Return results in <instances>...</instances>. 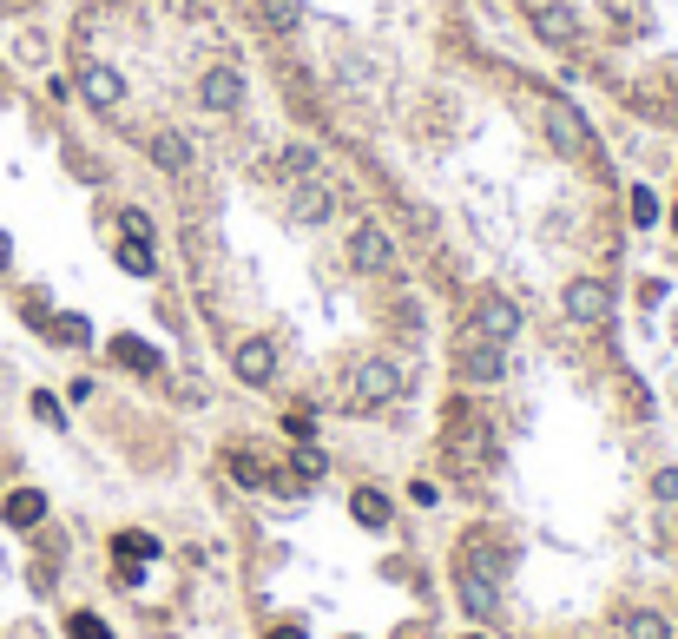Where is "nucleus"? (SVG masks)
Here are the masks:
<instances>
[{
    "mask_svg": "<svg viewBox=\"0 0 678 639\" xmlns=\"http://www.w3.org/2000/svg\"><path fill=\"white\" fill-rule=\"evenodd\" d=\"M468 336H488V343H514L521 336V304H507V297H481L468 317Z\"/></svg>",
    "mask_w": 678,
    "mask_h": 639,
    "instance_id": "6e6552de",
    "label": "nucleus"
},
{
    "mask_svg": "<svg viewBox=\"0 0 678 639\" xmlns=\"http://www.w3.org/2000/svg\"><path fill=\"white\" fill-rule=\"evenodd\" d=\"M455 376H461V383L494 389L507 376V343H488V336H468V330H461L455 336Z\"/></svg>",
    "mask_w": 678,
    "mask_h": 639,
    "instance_id": "7ed1b4c3",
    "label": "nucleus"
},
{
    "mask_svg": "<svg viewBox=\"0 0 678 639\" xmlns=\"http://www.w3.org/2000/svg\"><path fill=\"white\" fill-rule=\"evenodd\" d=\"M349 264H356V271H389V264H395L389 231H382V224H356V238H349Z\"/></svg>",
    "mask_w": 678,
    "mask_h": 639,
    "instance_id": "9b49d317",
    "label": "nucleus"
},
{
    "mask_svg": "<svg viewBox=\"0 0 678 639\" xmlns=\"http://www.w3.org/2000/svg\"><path fill=\"white\" fill-rule=\"evenodd\" d=\"M257 20H264L270 33H297L303 27V0H251Z\"/></svg>",
    "mask_w": 678,
    "mask_h": 639,
    "instance_id": "a211bd4d",
    "label": "nucleus"
},
{
    "mask_svg": "<svg viewBox=\"0 0 678 639\" xmlns=\"http://www.w3.org/2000/svg\"><path fill=\"white\" fill-rule=\"evenodd\" d=\"M284 429L297 435V442H310V435H316V416H310V409H290V416H284Z\"/></svg>",
    "mask_w": 678,
    "mask_h": 639,
    "instance_id": "cd10ccee",
    "label": "nucleus"
},
{
    "mask_svg": "<svg viewBox=\"0 0 678 639\" xmlns=\"http://www.w3.org/2000/svg\"><path fill=\"white\" fill-rule=\"evenodd\" d=\"M66 633H73V639H112V626L99 620V613H73V620H66Z\"/></svg>",
    "mask_w": 678,
    "mask_h": 639,
    "instance_id": "393cba45",
    "label": "nucleus"
},
{
    "mask_svg": "<svg viewBox=\"0 0 678 639\" xmlns=\"http://www.w3.org/2000/svg\"><path fill=\"white\" fill-rule=\"evenodd\" d=\"M540 126H547V139L560 145V152H573V159H600V139L586 132V119L573 106H547V112H540Z\"/></svg>",
    "mask_w": 678,
    "mask_h": 639,
    "instance_id": "39448f33",
    "label": "nucleus"
},
{
    "mask_svg": "<svg viewBox=\"0 0 678 639\" xmlns=\"http://www.w3.org/2000/svg\"><path fill=\"white\" fill-rule=\"evenodd\" d=\"M652 495H659V501H678V468H659V475H652Z\"/></svg>",
    "mask_w": 678,
    "mask_h": 639,
    "instance_id": "c756f323",
    "label": "nucleus"
},
{
    "mask_svg": "<svg viewBox=\"0 0 678 639\" xmlns=\"http://www.w3.org/2000/svg\"><path fill=\"white\" fill-rule=\"evenodd\" d=\"M290 205H297L303 224H330L336 218V192L323 185V178H297V198H290Z\"/></svg>",
    "mask_w": 678,
    "mask_h": 639,
    "instance_id": "ddd939ff",
    "label": "nucleus"
},
{
    "mask_svg": "<svg viewBox=\"0 0 678 639\" xmlns=\"http://www.w3.org/2000/svg\"><path fill=\"white\" fill-rule=\"evenodd\" d=\"M33 416H40V422H53V429L66 422V416H60V402H53V396H33Z\"/></svg>",
    "mask_w": 678,
    "mask_h": 639,
    "instance_id": "2f4dec72",
    "label": "nucleus"
},
{
    "mask_svg": "<svg viewBox=\"0 0 678 639\" xmlns=\"http://www.w3.org/2000/svg\"><path fill=\"white\" fill-rule=\"evenodd\" d=\"M112 356H119L126 369H158V350H145L139 336H112Z\"/></svg>",
    "mask_w": 678,
    "mask_h": 639,
    "instance_id": "aec40b11",
    "label": "nucleus"
},
{
    "mask_svg": "<svg viewBox=\"0 0 678 639\" xmlns=\"http://www.w3.org/2000/svg\"><path fill=\"white\" fill-rule=\"evenodd\" d=\"M79 99H86V106H99V112H112L119 99H126V80H119L106 60H86V66H79Z\"/></svg>",
    "mask_w": 678,
    "mask_h": 639,
    "instance_id": "9d476101",
    "label": "nucleus"
},
{
    "mask_svg": "<svg viewBox=\"0 0 678 639\" xmlns=\"http://www.w3.org/2000/svg\"><path fill=\"white\" fill-rule=\"evenodd\" d=\"M270 639H310V633H303V626H277V633H270Z\"/></svg>",
    "mask_w": 678,
    "mask_h": 639,
    "instance_id": "72a5a7b5",
    "label": "nucleus"
},
{
    "mask_svg": "<svg viewBox=\"0 0 678 639\" xmlns=\"http://www.w3.org/2000/svg\"><path fill=\"white\" fill-rule=\"evenodd\" d=\"M632 224H659V198L646 185H632Z\"/></svg>",
    "mask_w": 678,
    "mask_h": 639,
    "instance_id": "a878e982",
    "label": "nucleus"
},
{
    "mask_svg": "<svg viewBox=\"0 0 678 639\" xmlns=\"http://www.w3.org/2000/svg\"><path fill=\"white\" fill-rule=\"evenodd\" d=\"M323 468H330V462H323V448L297 442V455H290V475H297V481H323Z\"/></svg>",
    "mask_w": 678,
    "mask_h": 639,
    "instance_id": "5701e85b",
    "label": "nucleus"
},
{
    "mask_svg": "<svg viewBox=\"0 0 678 639\" xmlns=\"http://www.w3.org/2000/svg\"><path fill=\"white\" fill-rule=\"evenodd\" d=\"M455 593H461V607H468L474 620H494V613H501V587L481 580V574H455Z\"/></svg>",
    "mask_w": 678,
    "mask_h": 639,
    "instance_id": "4468645a",
    "label": "nucleus"
},
{
    "mask_svg": "<svg viewBox=\"0 0 678 639\" xmlns=\"http://www.w3.org/2000/svg\"><path fill=\"white\" fill-rule=\"evenodd\" d=\"M560 310H567V323H606L613 317V290H606L600 277H573V284L560 290Z\"/></svg>",
    "mask_w": 678,
    "mask_h": 639,
    "instance_id": "423d86ee",
    "label": "nucleus"
},
{
    "mask_svg": "<svg viewBox=\"0 0 678 639\" xmlns=\"http://www.w3.org/2000/svg\"><path fill=\"white\" fill-rule=\"evenodd\" d=\"M442 448H448V462L455 468H488V455H494V442H488V422L474 416V409H448V435H442Z\"/></svg>",
    "mask_w": 678,
    "mask_h": 639,
    "instance_id": "f03ea898",
    "label": "nucleus"
},
{
    "mask_svg": "<svg viewBox=\"0 0 678 639\" xmlns=\"http://www.w3.org/2000/svg\"><path fill=\"white\" fill-rule=\"evenodd\" d=\"M468 639H481V633H468Z\"/></svg>",
    "mask_w": 678,
    "mask_h": 639,
    "instance_id": "c9c22d12",
    "label": "nucleus"
},
{
    "mask_svg": "<svg viewBox=\"0 0 678 639\" xmlns=\"http://www.w3.org/2000/svg\"><path fill=\"white\" fill-rule=\"evenodd\" d=\"M244 99H251L244 73H231V66H211V73H198V106H205V112H237Z\"/></svg>",
    "mask_w": 678,
    "mask_h": 639,
    "instance_id": "1a4fd4ad",
    "label": "nucleus"
},
{
    "mask_svg": "<svg viewBox=\"0 0 678 639\" xmlns=\"http://www.w3.org/2000/svg\"><path fill=\"white\" fill-rule=\"evenodd\" d=\"M395 396H402V369L389 356H363V363L349 369V389H343L349 409H389Z\"/></svg>",
    "mask_w": 678,
    "mask_h": 639,
    "instance_id": "f257e3e1",
    "label": "nucleus"
},
{
    "mask_svg": "<svg viewBox=\"0 0 678 639\" xmlns=\"http://www.w3.org/2000/svg\"><path fill=\"white\" fill-rule=\"evenodd\" d=\"M527 20H534V33L547 40V47H573V27H580V20H573L560 0H534V7H527Z\"/></svg>",
    "mask_w": 678,
    "mask_h": 639,
    "instance_id": "f8f14e48",
    "label": "nucleus"
},
{
    "mask_svg": "<svg viewBox=\"0 0 678 639\" xmlns=\"http://www.w3.org/2000/svg\"><path fill=\"white\" fill-rule=\"evenodd\" d=\"M7 257H14V238H7V231H0V271H7Z\"/></svg>",
    "mask_w": 678,
    "mask_h": 639,
    "instance_id": "f704fd0d",
    "label": "nucleus"
},
{
    "mask_svg": "<svg viewBox=\"0 0 678 639\" xmlns=\"http://www.w3.org/2000/svg\"><path fill=\"white\" fill-rule=\"evenodd\" d=\"M119 271H132V277H152V244H139V238H119Z\"/></svg>",
    "mask_w": 678,
    "mask_h": 639,
    "instance_id": "4be33fe9",
    "label": "nucleus"
},
{
    "mask_svg": "<svg viewBox=\"0 0 678 639\" xmlns=\"http://www.w3.org/2000/svg\"><path fill=\"white\" fill-rule=\"evenodd\" d=\"M0 514H7V528H40L47 521V495L40 488H14V495L0 501Z\"/></svg>",
    "mask_w": 678,
    "mask_h": 639,
    "instance_id": "2eb2a0df",
    "label": "nucleus"
},
{
    "mask_svg": "<svg viewBox=\"0 0 678 639\" xmlns=\"http://www.w3.org/2000/svg\"><path fill=\"white\" fill-rule=\"evenodd\" d=\"M231 376L244 389H264L270 376H277V343H270V336H244L231 350Z\"/></svg>",
    "mask_w": 678,
    "mask_h": 639,
    "instance_id": "0eeeda50",
    "label": "nucleus"
},
{
    "mask_svg": "<svg viewBox=\"0 0 678 639\" xmlns=\"http://www.w3.org/2000/svg\"><path fill=\"white\" fill-rule=\"evenodd\" d=\"M277 172H284V178H316V145H284Z\"/></svg>",
    "mask_w": 678,
    "mask_h": 639,
    "instance_id": "412c9836",
    "label": "nucleus"
},
{
    "mask_svg": "<svg viewBox=\"0 0 678 639\" xmlns=\"http://www.w3.org/2000/svg\"><path fill=\"white\" fill-rule=\"evenodd\" d=\"M119 218H126V238L152 244V218H145V211H119Z\"/></svg>",
    "mask_w": 678,
    "mask_h": 639,
    "instance_id": "c85d7f7f",
    "label": "nucleus"
},
{
    "mask_svg": "<svg viewBox=\"0 0 678 639\" xmlns=\"http://www.w3.org/2000/svg\"><path fill=\"white\" fill-rule=\"evenodd\" d=\"M112 554H119V560H158V541H152V534H119Z\"/></svg>",
    "mask_w": 678,
    "mask_h": 639,
    "instance_id": "b1692460",
    "label": "nucleus"
},
{
    "mask_svg": "<svg viewBox=\"0 0 678 639\" xmlns=\"http://www.w3.org/2000/svg\"><path fill=\"white\" fill-rule=\"evenodd\" d=\"M455 574H481V580H494V587H501V580L514 574V554H507L501 541H488V534H468V541H461V554H455Z\"/></svg>",
    "mask_w": 678,
    "mask_h": 639,
    "instance_id": "20e7f679",
    "label": "nucleus"
},
{
    "mask_svg": "<svg viewBox=\"0 0 678 639\" xmlns=\"http://www.w3.org/2000/svg\"><path fill=\"white\" fill-rule=\"evenodd\" d=\"M231 468H237V481H244V488H257V481H264V462H257V455H231Z\"/></svg>",
    "mask_w": 678,
    "mask_h": 639,
    "instance_id": "bb28decb",
    "label": "nucleus"
},
{
    "mask_svg": "<svg viewBox=\"0 0 678 639\" xmlns=\"http://www.w3.org/2000/svg\"><path fill=\"white\" fill-rule=\"evenodd\" d=\"M165 14H178V20H191V14H198V7H191V0H165Z\"/></svg>",
    "mask_w": 678,
    "mask_h": 639,
    "instance_id": "473e14b6",
    "label": "nucleus"
},
{
    "mask_svg": "<svg viewBox=\"0 0 678 639\" xmlns=\"http://www.w3.org/2000/svg\"><path fill=\"white\" fill-rule=\"evenodd\" d=\"M619 639H672V620L652 607H632L626 620H619Z\"/></svg>",
    "mask_w": 678,
    "mask_h": 639,
    "instance_id": "f3484780",
    "label": "nucleus"
},
{
    "mask_svg": "<svg viewBox=\"0 0 678 639\" xmlns=\"http://www.w3.org/2000/svg\"><path fill=\"white\" fill-rule=\"evenodd\" d=\"M152 165H158V172H191V139H185V132H152Z\"/></svg>",
    "mask_w": 678,
    "mask_h": 639,
    "instance_id": "dca6fc26",
    "label": "nucleus"
},
{
    "mask_svg": "<svg viewBox=\"0 0 678 639\" xmlns=\"http://www.w3.org/2000/svg\"><path fill=\"white\" fill-rule=\"evenodd\" d=\"M349 514H356V521H363V528H389V495H382V488H356V501H349Z\"/></svg>",
    "mask_w": 678,
    "mask_h": 639,
    "instance_id": "6ab92c4d",
    "label": "nucleus"
},
{
    "mask_svg": "<svg viewBox=\"0 0 678 639\" xmlns=\"http://www.w3.org/2000/svg\"><path fill=\"white\" fill-rule=\"evenodd\" d=\"M53 336H60V343H86L93 330H86V317H60V330H53Z\"/></svg>",
    "mask_w": 678,
    "mask_h": 639,
    "instance_id": "7c9ffc66",
    "label": "nucleus"
}]
</instances>
